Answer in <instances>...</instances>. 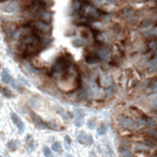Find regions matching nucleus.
<instances>
[{"instance_id":"obj_16","label":"nucleus","mask_w":157,"mask_h":157,"mask_svg":"<svg viewBox=\"0 0 157 157\" xmlns=\"http://www.w3.org/2000/svg\"><path fill=\"white\" fill-rule=\"evenodd\" d=\"M0 157H2V156H1V155H0Z\"/></svg>"},{"instance_id":"obj_14","label":"nucleus","mask_w":157,"mask_h":157,"mask_svg":"<svg viewBox=\"0 0 157 157\" xmlns=\"http://www.w3.org/2000/svg\"><path fill=\"white\" fill-rule=\"evenodd\" d=\"M75 1H80V2H82L83 0H75Z\"/></svg>"},{"instance_id":"obj_8","label":"nucleus","mask_w":157,"mask_h":157,"mask_svg":"<svg viewBox=\"0 0 157 157\" xmlns=\"http://www.w3.org/2000/svg\"><path fill=\"white\" fill-rule=\"evenodd\" d=\"M0 91H1L2 95L4 96V97H6V98H12V97H13L12 92H11L8 88H6V87H0Z\"/></svg>"},{"instance_id":"obj_10","label":"nucleus","mask_w":157,"mask_h":157,"mask_svg":"<svg viewBox=\"0 0 157 157\" xmlns=\"http://www.w3.org/2000/svg\"><path fill=\"white\" fill-rule=\"evenodd\" d=\"M61 143L58 142V141H56L53 144H52V149H53V151L55 152H60L61 151Z\"/></svg>"},{"instance_id":"obj_7","label":"nucleus","mask_w":157,"mask_h":157,"mask_svg":"<svg viewBox=\"0 0 157 157\" xmlns=\"http://www.w3.org/2000/svg\"><path fill=\"white\" fill-rule=\"evenodd\" d=\"M32 119H33V122L35 123V125L37 126H39V128H48V126L45 124V123H44L42 119H40L38 116H36L35 114H33V113H32Z\"/></svg>"},{"instance_id":"obj_12","label":"nucleus","mask_w":157,"mask_h":157,"mask_svg":"<svg viewBox=\"0 0 157 157\" xmlns=\"http://www.w3.org/2000/svg\"><path fill=\"white\" fill-rule=\"evenodd\" d=\"M65 141H66L67 143L70 144V143H71V137L68 136H65Z\"/></svg>"},{"instance_id":"obj_11","label":"nucleus","mask_w":157,"mask_h":157,"mask_svg":"<svg viewBox=\"0 0 157 157\" xmlns=\"http://www.w3.org/2000/svg\"><path fill=\"white\" fill-rule=\"evenodd\" d=\"M42 151H43V154L45 157H52V153H51V150H50L49 147L44 146L43 149H42Z\"/></svg>"},{"instance_id":"obj_1","label":"nucleus","mask_w":157,"mask_h":157,"mask_svg":"<svg viewBox=\"0 0 157 157\" xmlns=\"http://www.w3.org/2000/svg\"><path fill=\"white\" fill-rule=\"evenodd\" d=\"M71 68V59L66 55H61L55 61L52 70L56 75L64 76Z\"/></svg>"},{"instance_id":"obj_13","label":"nucleus","mask_w":157,"mask_h":157,"mask_svg":"<svg viewBox=\"0 0 157 157\" xmlns=\"http://www.w3.org/2000/svg\"><path fill=\"white\" fill-rule=\"evenodd\" d=\"M66 157H74V156H73L72 154H67V155H66Z\"/></svg>"},{"instance_id":"obj_2","label":"nucleus","mask_w":157,"mask_h":157,"mask_svg":"<svg viewBox=\"0 0 157 157\" xmlns=\"http://www.w3.org/2000/svg\"><path fill=\"white\" fill-rule=\"evenodd\" d=\"M28 25L37 33L44 34V35H51L52 27L50 26V24H47L45 22L39 20H32L29 22Z\"/></svg>"},{"instance_id":"obj_9","label":"nucleus","mask_w":157,"mask_h":157,"mask_svg":"<svg viewBox=\"0 0 157 157\" xmlns=\"http://www.w3.org/2000/svg\"><path fill=\"white\" fill-rule=\"evenodd\" d=\"M85 61L88 63H96L98 61V58H97L96 55H88V57H85Z\"/></svg>"},{"instance_id":"obj_4","label":"nucleus","mask_w":157,"mask_h":157,"mask_svg":"<svg viewBox=\"0 0 157 157\" xmlns=\"http://www.w3.org/2000/svg\"><path fill=\"white\" fill-rule=\"evenodd\" d=\"M15 25L13 24H9V23H6L4 25V33H5V36L6 38L8 39L9 41H12L14 40V36H15V33H16L17 30L15 29L14 27Z\"/></svg>"},{"instance_id":"obj_5","label":"nucleus","mask_w":157,"mask_h":157,"mask_svg":"<svg viewBox=\"0 0 157 157\" xmlns=\"http://www.w3.org/2000/svg\"><path fill=\"white\" fill-rule=\"evenodd\" d=\"M11 119H12V121L15 125L17 126V128L19 129V133H23L24 130H25V125L24 123L22 122V119L19 118V116L15 113H11Z\"/></svg>"},{"instance_id":"obj_6","label":"nucleus","mask_w":157,"mask_h":157,"mask_svg":"<svg viewBox=\"0 0 157 157\" xmlns=\"http://www.w3.org/2000/svg\"><path fill=\"white\" fill-rule=\"evenodd\" d=\"M11 79H12V77H11L9 69L4 68L1 72V80H2V82L3 83H5V84H8V83H10Z\"/></svg>"},{"instance_id":"obj_3","label":"nucleus","mask_w":157,"mask_h":157,"mask_svg":"<svg viewBox=\"0 0 157 157\" xmlns=\"http://www.w3.org/2000/svg\"><path fill=\"white\" fill-rule=\"evenodd\" d=\"M0 10L8 14L17 13L21 10V4L18 0H7L0 2Z\"/></svg>"},{"instance_id":"obj_15","label":"nucleus","mask_w":157,"mask_h":157,"mask_svg":"<svg viewBox=\"0 0 157 157\" xmlns=\"http://www.w3.org/2000/svg\"><path fill=\"white\" fill-rule=\"evenodd\" d=\"M3 1H7V0H0V2H3Z\"/></svg>"}]
</instances>
